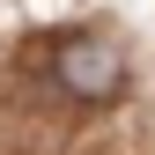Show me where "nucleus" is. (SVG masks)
Here are the masks:
<instances>
[{"mask_svg":"<svg viewBox=\"0 0 155 155\" xmlns=\"http://www.w3.org/2000/svg\"><path fill=\"white\" fill-rule=\"evenodd\" d=\"M59 81L74 96H111V89H118V52L96 45V37H81V45L59 52Z\"/></svg>","mask_w":155,"mask_h":155,"instance_id":"obj_1","label":"nucleus"}]
</instances>
